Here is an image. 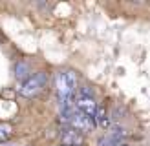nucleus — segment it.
Listing matches in <instances>:
<instances>
[{
    "label": "nucleus",
    "mask_w": 150,
    "mask_h": 146,
    "mask_svg": "<svg viewBox=\"0 0 150 146\" xmlns=\"http://www.w3.org/2000/svg\"><path fill=\"white\" fill-rule=\"evenodd\" d=\"M99 126H101L103 130H108V128L112 126V117H106L104 121H101V122H99Z\"/></svg>",
    "instance_id": "0eeeda50"
},
{
    "label": "nucleus",
    "mask_w": 150,
    "mask_h": 146,
    "mask_svg": "<svg viewBox=\"0 0 150 146\" xmlns=\"http://www.w3.org/2000/svg\"><path fill=\"white\" fill-rule=\"evenodd\" d=\"M75 108H77L81 113H84V115L93 117V119H95L97 104H95V100H93V99H90V97H82V95H79V97L75 99Z\"/></svg>",
    "instance_id": "f03ea898"
},
{
    "label": "nucleus",
    "mask_w": 150,
    "mask_h": 146,
    "mask_svg": "<svg viewBox=\"0 0 150 146\" xmlns=\"http://www.w3.org/2000/svg\"><path fill=\"white\" fill-rule=\"evenodd\" d=\"M106 117H110L106 113V108H104V106H97V112H95V121H97V124H99L101 121H104Z\"/></svg>",
    "instance_id": "39448f33"
},
{
    "label": "nucleus",
    "mask_w": 150,
    "mask_h": 146,
    "mask_svg": "<svg viewBox=\"0 0 150 146\" xmlns=\"http://www.w3.org/2000/svg\"><path fill=\"white\" fill-rule=\"evenodd\" d=\"M82 142H84V137L71 128H68L62 133V144H66V146H81Z\"/></svg>",
    "instance_id": "7ed1b4c3"
},
{
    "label": "nucleus",
    "mask_w": 150,
    "mask_h": 146,
    "mask_svg": "<svg viewBox=\"0 0 150 146\" xmlns=\"http://www.w3.org/2000/svg\"><path fill=\"white\" fill-rule=\"evenodd\" d=\"M46 80H48V77H46V73H44V71L33 73L26 82H22L20 93L24 95V97H33V95H37L44 86H46Z\"/></svg>",
    "instance_id": "f257e3e1"
},
{
    "label": "nucleus",
    "mask_w": 150,
    "mask_h": 146,
    "mask_svg": "<svg viewBox=\"0 0 150 146\" xmlns=\"http://www.w3.org/2000/svg\"><path fill=\"white\" fill-rule=\"evenodd\" d=\"M7 139H9V135H6V133H4V131H2V130H0V142H6V141H7Z\"/></svg>",
    "instance_id": "6e6552de"
},
{
    "label": "nucleus",
    "mask_w": 150,
    "mask_h": 146,
    "mask_svg": "<svg viewBox=\"0 0 150 146\" xmlns=\"http://www.w3.org/2000/svg\"><path fill=\"white\" fill-rule=\"evenodd\" d=\"M15 77H17V80H20V82H26V80L31 77V73H29V64L26 60H20L15 64Z\"/></svg>",
    "instance_id": "20e7f679"
},
{
    "label": "nucleus",
    "mask_w": 150,
    "mask_h": 146,
    "mask_svg": "<svg viewBox=\"0 0 150 146\" xmlns=\"http://www.w3.org/2000/svg\"><path fill=\"white\" fill-rule=\"evenodd\" d=\"M0 130H2L6 135H9V137H11V133H13V128H11V124H7V122H0Z\"/></svg>",
    "instance_id": "423d86ee"
}]
</instances>
